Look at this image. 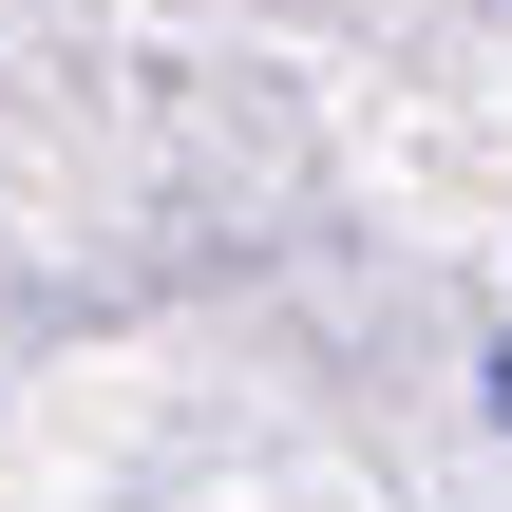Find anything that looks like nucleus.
Returning a JSON list of instances; mask_svg holds the SVG:
<instances>
[{
  "instance_id": "1",
  "label": "nucleus",
  "mask_w": 512,
  "mask_h": 512,
  "mask_svg": "<svg viewBox=\"0 0 512 512\" xmlns=\"http://www.w3.org/2000/svg\"><path fill=\"white\" fill-rule=\"evenodd\" d=\"M494 418H512V361H494Z\"/></svg>"
}]
</instances>
